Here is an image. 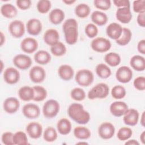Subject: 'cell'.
I'll return each instance as SVG.
<instances>
[{"mask_svg":"<svg viewBox=\"0 0 145 145\" xmlns=\"http://www.w3.org/2000/svg\"><path fill=\"white\" fill-rule=\"evenodd\" d=\"M18 95L21 100L24 101H28L33 99L35 92L33 87L29 86H23L18 91Z\"/></svg>","mask_w":145,"mask_h":145,"instance_id":"25","label":"cell"},{"mask_svg":"<svg viewBox=\"0 0 145 145\" xmlns=\"http://www.w3.org/2000/svg\"><path fill=\"white\" fill-rule=\"evenodd\" d=\"M137 23L138 25L142 27H144L145 26V12L138 14L137 19Z\"/></svg>","mask_w":145,"mask_h":145,"instance_id":"51","label":"cell"},{"mask_svg":"<svg viewBox=\"0 0 145 145\" xmlns=\"http://www.w3.org/2000/svg\"><path fill=\"white\" fill-rule=\"evenodd\" d=\"M14 65L20 70H26L29 68L32 65V61L28 56L23 54L16 55L13 58Z\"/></svg>","mask_w":145,"mask_h":145,"instance_id":"10","label":"cell"},{"mask_svg":"<svg viewBox=\"0 0 145 145\" xmlns=\"http://www.w3.org/2000/svg\"><path fill=\"white\" fill-rule=\"evenodd\" d=\"M131 67L138 71H143L145 69V59L144 58L139 55L133 56L130 60Z\"/></svg>","mask_w":145,"mask_h":145,"instance_id":"24","label":"cell"},{"mask_svg":"<svg viewBox=\"0 0 145 145\" xmlns=\"http://www.w3.org/2000/svg\"><path fill=\"white\" fill-rule=\"evenodd\" d=\"M71 123L67 118L60 119L57 124V128L59 133L62 135H67L71 130Z\"/></svg>","mask_w":145,"mask_h":145,"instance_id":"27","label":"cell"},{"mask_svg":"<svg viewBox=\"0 0 145 145\" xmlns=\"http://www.w3.org/2000/svg\"><path fill=\"white\" fill-rule=\"evenodd\" d=\"M35 92V95L33 100L35 101H41L46 99L47 96V91L46 89L40 86L33 87Z\"/></svg>","mask_w":145,"mask_h":145,"instance_id":"36","label":"cell"},{"mask_svg":"<svg viewBox=\"0 0 145 145\" xmlns=\"http://www.w3.org/2000/svg\"><path fill=\"white\" fill-rule=\"evenodd\" d=\"M140 124L143 127L145 126V112L144 111L142 115L140 118Z\"/></svg>","mask_w":145,"mask_h":145,"instance_id":"54","label":"cell"},{"mask_svg":"<svg viewBox=\"0 0 145 145\" xmlns=\"http://www.w3.org/2000/svg\"><path fill=\"white\" fill-rule=\"evenodd\" d=\"M23 115L27 118L35 119L40 114V108L35 104L28 103L24 105L22 109Z\"/></svg>","mask_w":145,"mask_h":145,"instance_id":"12","label":"cell"},{"mask_svg":"<svg viewBox=\"0 0 145 145\" xmlns=\"http://www.w3.org/2000/svg\"><path fill=\"white\" fill-rule=\"evenodd\" d=\"M3 79L7 84H14L19 82L20 73L15 68L8 67L3 72Z\"/></svg>","mask_w":145,"mask_h":145,"instance_id":"15","label":"cell"},{"mask_svg":"<svg viewBox=\"0 0 145 145\" xmlns=\"http://www.w3.org/2000/svg\"><path fill=\"white\" fill-rule=\"evenodd\" d=\"M18 8L22 10L28 9L31 6V1L30 0H18L16 2Z\"/></svg>","mask_w":145,"mask_h":145,"instance_id":"49","label":"cell"},{"mask_svg":"<svg viewBox=\"0 0 145 145\" xmlns=\"http://www.w3.org/2000/svg\"><path fill=\"white\" fill-rule=\"evenodd\" d=\"M1 13L5 18L11 19L15 17L18 14L16 8L11 3H5L1 7Z\"/></svg>","mask_w":145,"mask_h":145,"instance_id":"28","label":"cell"},{"mask_svg":"<svg viewBox=\"0 0 145 145\" xmlns=\"http://www.w3.org/2000/svg\"><path fill=\"white\" fill-rule=\"evenodd\" d=\"M14 134L10 131L5 132L2 135V142L5 145H13Z\"/></svg>","mask_w":145,"mask_h":145,"instance_id":"48","label":"cell"},{"mask_svg":"<svg viewBox=\"0 0 145 145\" xmlns=\"http://www.w3.org/2000/svg\"><path fill=\"white\" fill-rule=\"evenodd\" d=\"M67 114L72 120L79 124H86L90 120L89 113L85 110L83 106L79 103L70 104L67 109Z\"/></svg>","mask_w":145,"mask_h":145,"instance_id":"1","label":"cell"},{"mask_svg":"<svg viewBox=\"0 0 145 145\" xmlns=\"http://www.w3.org/2000/svg\"><path fill=\"white\" fill-rule=\"evenodd\" d=\"M109 92L108 86L104 83H100L94 86L88 93L89 99H104L108 96Z\"/></svg>","mask_w":145,"mask_h":145,"instance_id":"3","label":"cell"},{"mask_svg":"<svg viewBox=\"0 0 145 145\" xmlns=\"http://www.w3.org/2000/svg\"><path fill=\"white\" fill-rule=\"evenodd\" d=\"M29 78L35 83L42 82L46 77V72L43 67L39 66L32 67L29 72Z\"/></svg>","mask_w":145,"mask_h":145,"instance_id":"11","label":"cell"},{"mask_svg":"<svg viewBox=\"0 0 145 145\" xmlns=\"http://www.w3.org/2000/svg\"><path fill=\"white\" fill-rule=\"evenodd\" d=\"M113 3L116 7H118V8L130 7V2L128 0H114Z\"/></svg>","mask_w":145,"mask_h":145,"instance_id":"50","label":"cell"},{"mask_svg":"<svg viewBox=\"0 0 145 145\" xmlns=\"http://www.w3.org/2000/svg\"><path fill=\"white\" fill-rule=\"evenodd\" d=\"M91 9L89 6L86 3H80L75 8L76 15L80 18H87L90 14Z\"/></svg>","mask_w":145,"mask_h":145,"instance_id":"35","label":"cell"},{"mask_svg":"<svg viewBox=\"0 0 145 145\" xmlns=\"http://www.w3.org/2000/svg\"><path fill=\"white\" fill-rule=\"evenodd\" d=\"M133 85L137 89L144 91L145 89V78L142 76L136 78L133 82Z\"/></svg>","mask_w":145,"mask_h":145,"instance_id":"47","label":"cell"},{"mask_svg":"<svg viewBox=\"0 0 145 145\" xmlns=\"http://www.w3.org/2000/svg\"><path fill=\"white\" fill-rule=\"evenodd\" d=\"M51 2L49 0H40L36 5L37 11L41 14L48 12L51 8Z\"/></svg>","mask_w":145,"mask_h":145,"instance_id":"42","label":"cell"},{"mask_svg":"<svg viewBox=\"0 0 145 145\" xmlns=\"http://www.w3.org/2000/svg\"><path fill=\"white\" fill-rule=\"evenodd\" d=\"M74 135L79 139L86 140L90 138L91 133L89 129L86 127L77 126L74 129Z\"/></svg>","mask_w":145,"mask_h":145,"instance_id":"31","label":"cell"},{"mask_svg":"<svg viewBox=\"0 0 145 145\" xmlns=\"http://www.w3.org/2000/svg\"><path fill=\"white\" fill-rule=\"evenodd\" d=\"M104 61L109 66L116 67L120 63L121 57L118 54L114 52H110L105 54Z\"/></svg>","mask_w":145,"mask_h":145,"instance_id":"34","label":"cell"},{"mask_svg":"<svg viewBox=\"0 0 145 145\" xmlns=\"http://www.w3.org/2000/svg\"><path fill=\"white\" fill-rule=\"evenodd\" d=\"M122 26L117 23H112L109 24L106 29V32L109 37L113 40L118 39L122 32Z\"/></svg>","mask_w":145,"mask_h":145,"instance_id":"22","label":"cell"},{"mask_svg":"<svg viewBox=\"0 0 145 145\" xmlns=\"http://www.w3.org/2000/svg\"><path fill=\"white\" fill-rule=\"evenodd\" d=\"M109 109L110 112L113 116L120 117L123 116L129 108L126 103L121 101H117L110 104Z\"/></svg>","mask_w":145,"mask_h":145,"instance_id":"14","label":"cell"},{"mask_svg":"<svg viewBox=\"0 0 145 145\" xmlns=\"http://www.w3.org/2000/svg\"><path fill=\"white\" fill-rule=\"evenodd\" d=\"M13 142L14 144L16 145H26L28 144L26 134L22 131H18L14 134Z\"/></svg>","mask_w":145,"mask_h":145,"instance_id":"39","label":"cell"},{"mask_svg":"<svg viewBox=\"0 0 145 145\" xmlns=\"http://www.w3.org/2000/svg\"><path fill=\"white\" fill-rule=\"evenodd\" d=\"M59 104L54 99L47 100L43 105L42 113L45 117L52 118L56 117L59 111Z\"/></svg>","mask_w":145,"mask_h":145,"instance_id":"5","label":"cell"},{"mask_svg":"<svg viewBox=\"0 0 145 145\" xmlns=\"http://www.w3.org/2000/svg\"><path fill=\"white\" fill-rule=\"evenodd\" d=\"M58 137L56 129L49 126L45 129L43 133V138L47 142H53L55 141Z\"/></svg>","mask_w":145,"mask_h":145,"instance_id":"37","label":"cell"},{"mask_svg":"<svg viewBox=\"0 0 145 145\" xmlns=\"http://www.w3.org/2000/svg\"><path fill=\"white\" fill-rule=\"evenodd\" d=\"M76 82L80 86L87 87L91 85L94 80V75L91 71L88 69L79 70L75 76Z\"/></svg>","mask_w":145,"mask_h":145,"instance_id":"4","label":"cell"},{"mask_svg":"<svg viewBox=\"0 0 145 145\" xmlns=\"http://www.w3.org/2000/svg\"><path fill=\"white\" fill-rule=\"evenodd\" d=\"M85 33L89 38H94L98 34V28L93 23L88 24L85 27Z\"/></svg>","mask_w":145,"mask_h":145,"instance_id":"44","label":"cell"},{"mask_svg":"<svg viewBox=\"0 0 145 145\" xmlns=\"http://www.w3.org/2000/svg\"><path fill=\"white\" fill-rule=\"evenodd\" d=\"M5 42V36L2 33V32H1V46H2L3 43Z\"/></svg>","mask_w":145,"mask_h":145,"instance_id":"56","label":"cell"},{"mask_svg":"<svg viewBox=\"0 0 145 145\" xmlns=\"http://www.w3.org/2000/svg\"><path fill=\"white\" fill-rule=\"evenodd\" d=\"M111 46L110 41L108 39L102 37L94 39L91 43L92 49L94 51L99 53H104L108 51Z\"/></svg>","mask_w":145,"mask_h":145,"instance_id":"6","label":"cell"},{"mask_svg":"<svg viewBox=\"0 0 145 145\" xmlns=\"http://www.w3.org/2000/svg\"><path fill=\"white\" fill-rule=\"evenodd\" d=\"M65 19L64 12L59 8L52 10L49 14V21L53 24H59L62 22Z\"/></svg>","mask_w":145,"mask_h":145,"instance_id":"26","label":"cell"},{"mask_svg":"<svg viewBox=\"0 0 145 145\" xmlns=\"http://www.w3.org/2000/svg\"><path fill=\"white\" fill-rule=\"evenodd\" d=\"M1 64H2V61H1ZM2 67H1V71H2Z\"/></svg>","mask_w":145,"mask_h":145,"instance_id":"59","label":"cell"},{"mask_svg":"<svg viewBox=\"0 0 145 145\" xmlns=\"http://www.w3.org/2000/svg\"><path fill=\"white\" fill-rule=\"evenodd\" d=\"M35 62L40 65H46L51 60L50 54L44 50H39L34 55Z\"/></svg>","mask_w":145,"mask_h":145,"instance_id":"30","label":"cell"},{"mask_svg":"<svg viewBox=\"0 0 145 145\" xmlns=\"http://www.w3.org/2000/svg\"><path fill=\"white\" fill-rule=\"evenodd\" d=\"M38 45L37 41L32 37H26L20 43L21 49L28 54L34 53L37 49Z\"/></svg>","mask_w":145,"mask_h":145,"instance_id":"13","label":"cell"},{"mask_svg":"<svg viewBox=\"0 0 145 145\" xmlns=\"http://www.w3.org/2000/svg\"><path fill=\"white\" fill-rule=\"evenodd\" d=\"M126 94L125 88L121 85H116L114 86L111 90L112 96L115 99H122Z\"/></svg>","mask_w":145,"mask_h":145,"instance_id":"40","label":"cell"},{"mask_svg":"<svg viewBox=\"0 0 145 145\" xmlns=\"http://www.w3.org/2000/svg\"><path fill=\"white\" fill-rule=\"evenodd\" d=\"M50 52L54 56L61 57L66 53V47L62 42L58 41L50 47Z\"/></svg>","mask_w":145,"mask_h":145,"instance_id":"38","label":"cell"},{"mask_svg":"<svg viewBox=\"0 0 145 145\" xmlns=\"http://www.w3.org/2000/svg\"><path fill=\"white\" fill-rule=\"evenodd\" d=\"M62 29L66 43L69 45L75 44L78 38L77 21L72 18L67 19L63 24Z\"/></svg>","mask_w":145,"mask_h":145,"instance_id":"2","label":"cell"},{"mask_svg":"<svg viewBox=\"0 0 145 145\" xmlns=\"http://www.w3.org/2000/svg\"><path fill=\"white\" fill-rule=\"evenodd\" d=\"M125 144L126 145H139V143L137 140L130 139V140H129L126 141Z\"/></svg>","mask_w":145,"mask_h":145,"instance_id":"53","label":"cell"},{"mask_svg":"<svg viewBox=\"0 0 145 145\" xmlns=\"http://www.w3.org/2000/svg\"><path fill=\"white\" fill-rule=\"evenodd\" d=\"M138 51L142 54H145V40L142 39L140 40L137 45Z\"/></svg>","mask_w":145,"mask_h":145,"instance_id":"52","label":"cell"},{"mask_svg":"<svg viewBox=\"0 0 145 145\" xmlns=\"http://www.w3.org/2000/svg\"><path fill=\"white\" fill-rule=\"evenodd\" d=\"M132 33L130 29L127 28H123L122 32L120 37L116 40L117 44L121 46L126 45L129 43L131 39Z\"/></svg>","mask_w":145,"mask_h":145,"instance_id":"33","label":"cell"},{"mask_svg":"<svg viewBox=\"0 0 145 145\" xmlns=\"http://www.w3.org/2000/svg\"><path fill=\"white\" fill-rule=\"evenodd\" d=\"M133 131L129 127H121L117 133V136L120 140L124 141L128 140L132 135Z\"/></svg>","mask_w":145,"mask_h":145,"instance_id":"41","label":"cell"},{"mask_svg":"<svg viewBox=\"0 0 145 145\" xmlns=\"http://www.w3.org/2000/svg\"><path fill=\"white\" fill-rule=\"evenodd\" d=\"M114 133L115 127L110 122H104L101 123L98 128L99 135L103 139H109L112 138Z\"/></svg>","mask_w":145,"mask_h":145,"instance_id":"7","label":"cell"},{"mask_svg":"<svg viewBox=\"0 0 145 145\" xmlns=\"http://www.w3.org/2000/svg\"><path fill=\"white\" fill-rule=\"evenodd\" d=\"M58 74L60 78L64 80H70L74 76L73 68L69 65H62L58 69Z\"/></svg>","mask_w":145,"mask_h":145,"instance_id":"23","label":"cell"},{"mask_svg":"<svg viewBox=\"0 0 145 145\" xmlns=\"http://www.w3.org/2000/svg\"><path fill=\"white\" fill-rule=\"evenodd\" d=\"M96 74L102 79H107L112 74L110 69L104 63L98 64L95 69Z\"/></svg>","mask_w":145,"mask_h":145,"instance_id":"32","label":"cell"},{"mask_svg":"<svg viewBox=\"0 0 145 145\" xmlns=\"http://www.w3.org/2000/svg\"><path fill=\"white\" fill-rule=\"evenodd\" d=\"M92 21L96 25L102 26L105 25L108 20V16L105 13L100 11H93L91 16Z\"/></svg>","mask_w":145,"mask_h":145,"instance_id":"29","label":"cell"},{"mask_svg":"<svg viewBox=\"0 0 145 145\" xmlns=\"http://www.w3.org/2000/svg\"><path fill=\"white\" fill-rule=\"evenodd\" d=\"M3 109L8 114H13L18 111L20 107V102L18 99L10 97L5 100L3 102Z\"/></svg>","mask_w":145,"mask_h":145,"instance_id":"16","label":"cell"},{"mask_svg":"<svg viewBox=\"0 0 145 145\" xmlns=\"http://www.w3.org/2000/svg\"><path fill=\"white\" fill-rule=\"evenodd\" d=\"M76 144H88V143L87 142H78V143H76Z\"/></svg>","mask_w":145,"mask_h":145,"instance_id":"58","label":"cell"},{"mask_svg":"<svg viewBox=\"0 0 145 145\" xmlns=\"http://www.w3.org/2000/svg\"><path fill=\"white\" fill-rule=\"evenodd\" d=\"M62 2L66 5H70L75 3L76 2V1L75 0H63Z\"/></svg>","mask_w":145,"mask_h":145,"instance_id":"57","label":"cell"},{"mask_svg":"<svg viewBox=\"0 0 145 145\" xmlns=\"http://www.w3.org/2000/svg\"><path fill=\"white\" fill-rule=\"evenodd\" d=\"M116 78L120 83H128L133 78V71L130 67L126 66H121L116 71Z\"/></svg>","mask_w":145,"mask_h":145,"instance_id":"9","label":"cell"},{"mask_svg":"<svg viewBox=\"0 0 145 145\" xmlns=\"http://www.w3.org/2000/svg\"><path fill=\"white\" fill-rule=\"evenodd\" d=\"M70 95L71 98L75 101H82L86 97V93L81 88L76 87L72 89L71 91Z\"/></svg>","mask_w":145,"mask_h":145,"instance_id":"43","label":"cell"},{"mask_svg":"<svg viewBox=\"0 0 145 145\" xmlns=\"http://www.w3.org/2000/svg\"><path fill=\"white\" fill-rule=\"evenodd\" d=\"M139 112L135 109H128L123 114V122L128 126H135L139 120Z\"/></svg>","mask_w":145,"mask_h":145,"instance_id":"17","label":"cell"},{"mask_svg":"<svg viewBox=\"0 0 145 145\" xmlns=\"http://www.w3.org/2000/svg\"><path fill=\"white\" fill-rule=\"evenodd\" d=\"M140 141L142 142V143L144 144H145V131H143L140 135Z\"/></svg>","mask_w":145,"mask_h":145,"instance_id":"55","label":"cell"},{"mask_svg":"<svg viewBox=\"0 0 145 145\" xmlns=\"http://www.w3.org/2000/svg\"><path fill=\"white\" fill-rule=\"evenodd\" d=\"M8 31L14 37L20 38L25 33V26L21 20H15L10 23Z\"/></svg>","mask_w":145,"mask_h":145,"instance_id":"8","label":"cell"},{"mask_svg":"<svg viewBox=\"0 0 145 145\" xmlns=\"http://www.w3.org/2000/svg\"><path fill=\"white\" fill-rule=\"evenodd\" d=\"M26 131L30 138L32 139L39 138L42 133V127L41 124L36 122H32L26 127Z\"/></svg>","mask_w":145,"mask_h":145,"instance_id":"19","label":"cell"},{"mask_svg":"<svg viewBox=\"0 0 145 145\" xmlns=\"http://www.w3.org/2000/svg\"><path fill=\"white\" fill-rule=\"evenodd\" d=\"M133 8L135 12L138 14L145 12V1H134L133 3Z\"/></svg>","mask_w":145,"mask_h":145,"instance_id":"46","label":"cell"},{"mask_svg":"<svg viewBox=\"0 0 145 145\" xmlns=\"http://www.w3.org/2000/svg\"><path fill=\"white\" fill-rule=\"evenodd\" d=\"M117 19L123 24L129 23L132 19V14L130 7H120L118 8L116 12Z\"/></svg>","mask_w":145,"mask_h":145,"instance_id":"20","label":"cell"},{"mask_svg":"<svg viewBox=\"0 0 145 145\" xmlns=\"http://www.w3.org/2000/svg\"><path fill=\"white\" fill-rule=\"evenodd\" d=\"M93 3L95 7L102 10H108L111 6L110 0H95Z\"/></svg>","mask_w":145,"mask_h":145,"instance_id":"45","label":"cell"},{"mask_svg":"<svg viewBox=\"0 0 145 145\" xmlns=\"http://www.w3.org/2000/svg\"><path fill=\"white\" fill-rule=\"evenodd\" d=\"M43 39L47 45L52 46L59 41V35L57 30L50 28L45 31L44 34Z\"/></svg>","mask_w":145,"mask_h":145,"instance_id":"21","label":"cell"},{"mask_svg":"<svg viewBox=\"0 0 145 145\" xmlns=\"http://www.w3.org/2000/svg\"><path fill=\"white\" fill-rule=\"evenodd\" d=\"M28 33L33 36H37L41 32L42 29V23L38 19L33 18L29 19L26 24Z\"/></svg>","mask_w":145,"mask_h":145,"instance_id":"18","label":"cell"}]
</instances>
